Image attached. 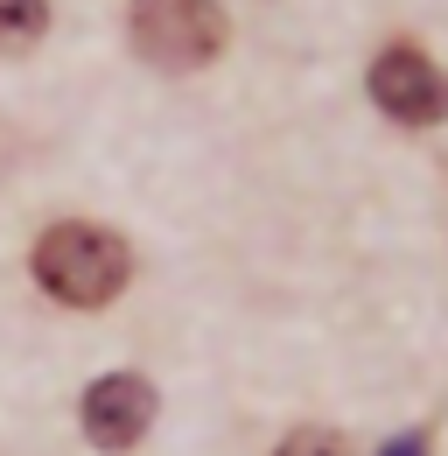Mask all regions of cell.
<instances>
[{
    "instance_id": "1",
    "label": "cell",
    "mask_w": 448,
    "mask_h": 456,
    "mask_svg": "<svg viewBox=\"0 0 448 456\" xmlns=\"http://www.w3.org/2000/svg\"><path fill=\"white\" fill-rule=\"evenodd\" d=\"M28 267H36L43 295H56L63 309H106L112 295L126 288V274H133V253H126L119 232L70 218V225H50L36 239V260Z\"/></svg>"
},
{
    "instance_id": "5",
    "label": "cell",
    "mask_w": 448,
    "mask_h": 456,
    "mask_svg": "<svg viewBox=\"0 0 448 456\" xmlns=\"http://www.w3.org/2000/svg\"><path fill=\"white\" fill-rule=\"evenodd\" d=\"M50 28V0H0V50H36Z\"/></svg>"
},
{
    "instance_id": "3",
    "label": "cell",
    "mask_w": 448,
    "mask_h": 456,
    "mask_svg": "<svg viewBox=\"0 0 448 456\" xmlns=\"http://www.w3.org/2000/svg\"><path fill=\"white\" fill-rule=\"evenodd\" d=\"M372 99H379V113H392L399 126H435V119H448V77L435 70L428 50L392 43V50L372 57Z\"/></svg>"
},
{
    "instance_id": "4",
    "label": "cell",
    "mask_w": 448,
    "mask_h": 456,
    "mask_svg": "<svg viewBox=\"0 0 448 456\" xmlns=\"http://www.w3.org/2000/svg\"><path fill=\"white\" fill-rule=\"evenodd\" d=\"M77 421H84V443L92 450H133L148 428H155V387L140 379V372H106V379H92L84 400H77Z\"/></svg>"
},
{
    "instance_id": "6",
    "label": "cell",
    "mask_w": 448,
    "mask_h": 456,
    "mask_svg": "<svg viewBox=\"0 0 448 456\" xmlns=\"http://www.w3.org/2000/svg\"><path fill=\"white\" fill-rule=\"evenodd\" d=\"M274 456H350V443H343V436H330V428H294Z\"/></svg>"
},
{
    "instance_id": "7",
    "label": "cell",
    "mask_w": 448,
    "mask_h": 456,
    "mask_svg": "<svg viewBox=\"0 0 448 456\" xmlns=\"http://www.w3.org/2000/svg\"><path fill=\"white\" fill-rule=\"evenodd\" d=\"M379 456H428V428H406V436H392Z\"/></svg>"
},
{
    "instance_id": "2",
    "label": "cell",
    "mask_w": 448,
    "mask_h": 456,
    "mask_svg": "<svg viewBox=\"0 0 448 456\" xmlns=\"http://www.w3.org/2000/svg\"><path fill=\"white\" fill-rule=\"evenodd\" d=\"M126 36H133V57L155 70H204L224 57L231 21L218 0H133Z\"/></svg>"
}]
</instances>
